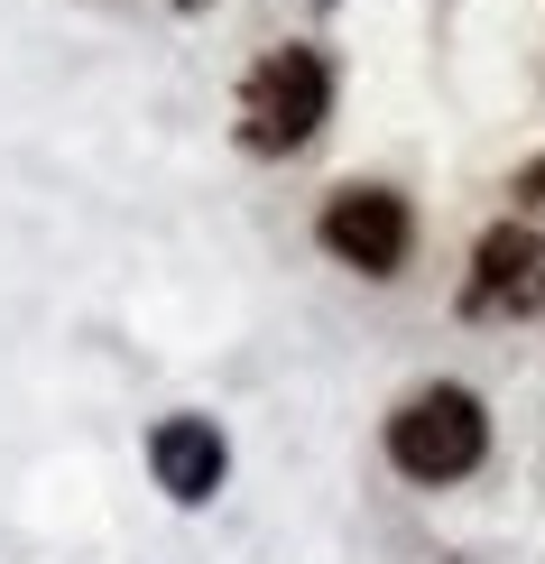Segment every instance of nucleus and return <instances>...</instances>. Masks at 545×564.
Here are the masks:
<instances>
[{"label":"nucleus","instance_id":"423d86ee","mask_svg":"<svg viewBox=\"0 0 545 564\" xmlns=\"http://www.w3.org/2000/svg\"><path fill=\"white\" fill-rule=\"evenodd\" d=\"M176 10H204V0H176Z\"/></svg>","mask_w":545,"mask_h":564},{"label":"nucleus","instance_id":"f03ea898","mask_svg":"<svg viewBox=\"0 0 545 564\" xmlns=\"http://www.w3.org/2000/svg\"><path fill=\"white\" fill-rule=\"evenodd\" d=\"M481 454H490V416L471 389H416L389 416V463L407 481H462L481 473Z\"/></svg>","mask_w":545,"mask_h":564},{"label":"nucleus","instance_id":"f257e3e1","mask_svg":"<svg viewBox=\"0 0 545 564\" xmlns=\"http://www.w3.org/2000/svg\"><path fill=\"white\" fill-rule=\"evenodd\" d=\"M324 111H334V75H324L315 46H277V56L250 65V84H241V139L259 158L305 149V139L324 130Z\"/></svg>","mask_w":545,"mask_h":564},{"label":"nucleus","instance_id":"7ed1b4c3","mask_svg":"<svg viewBox=\"0 0 545 564\" xmlns=\"http://www.w3.org/2000/svg\"><path fill=\"white\" fill-rule=\"evenodd\" d=\"M416 223H407V195H389V185H342L334 204H324V250H334L342 269L361 278H389L407 260Z\"/></svg>","mask_w":545,"mask_h":564},{"label":"nucleus","instance_id":"39448f33","mask_svg":"<svg viewBox=\"0 0 545 564\" xmlns=\"http://www.w3.org/2000/svg\"><path fill=\"white\" fill-rule=\"evenodd\" d=\"M222 435H212V416H167V426L149 435V473L167 500H212L222 490Z\"/></svg>","mask_w":545,"mask_h":564},{"label":"nucleus","instance_id":"20e7f679","mask_svg":"<svg viewBox=\"0 0 545 564\" xmlns=\"http://www.w3.org/2000/svg\"><path fill=\"white\" fill-rule=\"evenodd\" d=\"M536 305H545V231L500 223L481 250H471L462 315H536Z\"/></svg>","mask_w":545,"mask_h":564}]
</instances>
